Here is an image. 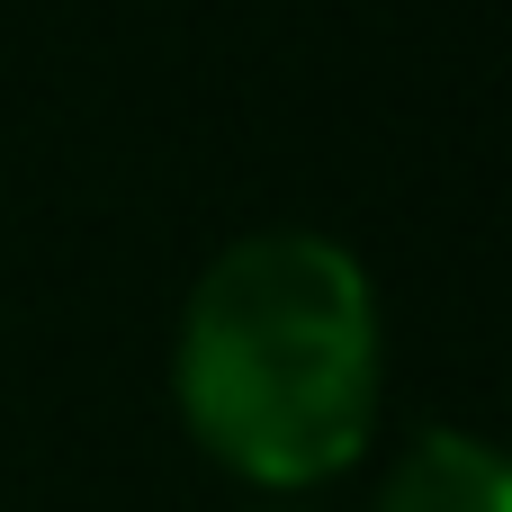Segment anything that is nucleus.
<instances>
[{
    "mask_svg": "<svg viewBox=\"0 0 512 512\" xmlns=\"http://www.w3.org/2000/svg\"><path fill=\"white\" fill-rule=\"evenodd\" d=\"M180 414L252 486H324L378 414V297L333 234H243L180 315Z\"/></svg>",
    "mask_w": 512,
    "mask_h": 512,
    "instance_id": "1",
    "label": "nucleus"
},
{
    "mask_svg": "<svg viewBox=\"0 0 512 512\" xmlns=\"http://www.w3.org/2000/svg\"><path fill=\"white\" fill-rule=\"evenodd\" d=\"M378 512H512V459L468 432H432L396 459Z\"/></svg>",
    "mask_w": 512,
    "mask_h": 512,
    "instance_id": "2",
    "label": "nucleus"
}]
</instances>
